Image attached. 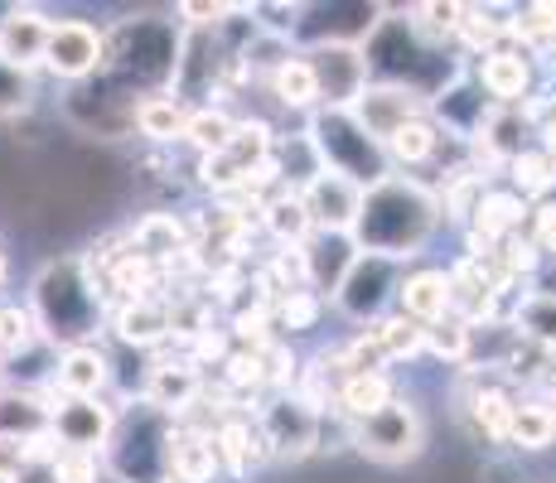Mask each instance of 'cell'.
Returning <instances> with one entry per match:
<instances>
[{"instance_id":"8d00e7d4","label":"cell","mask_w":556,"mask_h":483,"mask_svg":"<svg viewBox=\"0 0 556 483\" xmlns=\"http://www.w3.org/2000/svg\"><path fill=\"white\" fill-rule=\"evenodd\" d=\"M271 145H276V131L262 122V116H242L238 126H232V141H228V150L223 155L232 160V165L242 169V175H252L256 165H262L266 155H271ZM248 185V179H242Z\"/></svg>"},{"instance_id":"8fae6325","label":"cell","mask_w":556,"mask_h":483,"mask_svg":"<svg viewBox=\"0 0 556 483\" xmlns=\"http://www.w3.org/2000/svg\"><path fill=\"white\" fill-rule=\"evenodd\" d=\"M301 203H305V218L315 232L325 238H349L358 223L363 208V185L344 175H329V169H315V175L301 185Z\"/></svg>"},{"instance_id":"d4e9b609","label":"cell","mask_w":556,"mask_h":483,"mask_svg":"<svg viewBox=\"0 0 556 483\" xmlns=\"http://www.w3.org/2000/svg\"><path fill=\"white\" fill-rule=\"evenodd\" d=\"M513 406H518V396H513L508 386L479 382L475 392L465 396V421H469V431H475L479 440H494V445H504L508 421H513Z\"/></svg>"},{"instance_id":"ab89813d","label":"cell","mask_w":556,"mask_h":483,"mask_svg":"<svg viewBox=\"0 0 556 483\" xmlns=\"http://www.w3.org/2000/svg\"><path fill=\"white\" fill-rule=\"evenodd\" d=\"M256 358H262V386L266 392H291L295 386V372H301V363H295L291 343L286 339H271L266 348H256Z\"/></svg>"},{"instance_id":"83f0119b","label":"cell","mask_w":556,"mask_h":483,"mask_svg":"<svg viewBox=\"0 0 556 483\" xmlns=\"http://www.w3.org/2000/svg\"><path fill=\"white\" fill-rule=\"evenodd\" d=\"M131 252H141L146 262H175L179 252H189V228L175 213H146L131 228Z\"/></svg>"},{"instance_id":"5bb4252c","label":"cell","mask_w":556,"mask_h":483,"mask_svg":"<svg viewBox=\"0 0 556 483\" xmlns=\"http://www.w3.org/2000/svg\"><path fill=\"white\" fill-rule=\"evenodd\" d=\"M203 372L194 363L179 353L175 363H155L151 372H146V386H141V406H151V411L169 416V421H179V416H189V406L203 396Z\"/></svg>"},{"instance_id":"d6a6232c","label":"cell","mask_w":556,"mask_h":483,"mask_svg":"<svg viewBox=\"0 0 556 483\" xmlns=\"http://www.w3.org/2000/svg\"><path fill=\"white\" fill-rule=\"evenodd\" d=\"M232 126H238V116H232L228 106H194L179 141L194 145L199 155H218V150H228V141H232Z\"/></svg>"},{"instance_id":"74e56055","label":"cell","mask_w":556,"mask_h":483,"mask_svg":"<svg viewBox=\"0 0 556 483\" xmlns=\"http://www.w3.org/2000/svg\"><path fill=\"white\" fill-rule=\"evenodd\" d=\"M319 315H325V300L309 295V290H291V295H281L271 305V329H276V339L309 334V329L319 325Z\"/></svg>"},{"instance_id":"277c9868","label":"cell","mask_w":556,"mask_h":483,"mask_svg":"<svg viewBox=\"0 0 556 483\" xmlns=\"http://www.w3.org/2000/svg\"><path fill=\"white\" fill-rule=\"evenodd\" d=\"M175 59H179V35L169 25H160V20H136V25H122L116 35H106V63H116L122 78L169 82L175 78Z\"/></svg>"},{"instance_id":"7bdbcfd3","label":"cell","mask_w":556,"mask_h":483,"mask_svg":"<svg viewBox=\"0 0 556 483\" xmlns=\"http://www.w3.org/2000/svg\"><path fill=\"white\" fill-rule=\"evenodd\" d=\"M98 479H102V455L59 445V455H53V483H98Z\"/></svg>"},{"instance_id":"4dcf8cb0","label":"cell","mask_w":556,"mask_h":483,"mask_svg":"<svg viewBox=\"0 0 556 483\" xmlns=\"http://www.w3.org/2000/svg\"><path fill=\"white\" fill-rule=\"evenodd\" d=\"M504 169H508V189L518 193L522 203H532V199L542 203L556 193V160L542 145H528L522 155H513Z\"/></svg>"},{"instance_id":"6da1fadb","label":"cell","mask_w":556,"mask_h":483,"mask_svg":"<svg viewBox=\"0 0 556 483\" xmlns=\"http://www.w3.org/2000/svg\"><path fill=\"white\" fill-rule=\"evenodd\" d=\"M441 228V199L431 185L406 175H388L378 185L363 189L358 223L349 232V242L368 256H388V262H412L431 232Z\"/></svg>"},{"instance_id":"9c48e42d","label":"cell","mask_w":556,"mask_h":483,"mask_svg":"<svg viewBox=\"0 0 556 483\" xmlns=\"http://www.w3.org/2000/svg\"><path fill=\"white\" fill-rule=\"evenodd\" d=\"M102 63H106V35L92 20H53L39 68H49L63 82H88L92 73H102Z\"/></svg>"},{"instance_id":"52a82bcc","label":"cell","mask_w":556,"mask_h":483,"mask_svg":"<svg viewBox=\"0 0 556 483\" xmlns=\"http://www.w3.org/2000/svg\"><path fill=\"white\" fill-rule=\"evenodd\" d=\"M305 63L315 73V92H319V112H349L358 102V92L368 88V59H363L358 39H334L315 49H305Z\"/></svg>"},{"instance_id":"ffe728a7","label":"cell","mask_w":556,"mask_h":483,"mask_svg":"<svg viewBox=\"0 0 556 483\" xmlns=\"http://www.w3.org/2000/svg\"><path fill=\"white\" fill-rule=\"evenodd\" d=\"M397 315L416 319V325H435V319L451 315V276L441 266H421V271H406L397 285Z\"/></svg>"},{"instance_id":"7a4b0ae2","label":"cell","mask_w":556,"mask_h":483,"mask_svg":"<svg viewBox=\"0 0 556 483\" xmlns=\"http://www.w3.org/2000/svg\"><path fill=\"white\" fill-rule=\"evenodd\" d=\"M35 329L45 339L73 348V343H88V334L102 325L106 315V295L102 285L92 281V271L83 266V256H63V262H49L35 281Z\"/></svg>"},{"instance_id":"ba28073f","label":"cell","mask_w":556,"mask_h":483,"mask_svg":"<svg viewBox=\"0 0 556 483\" xmlns=\"http://www.w3.org/2000/svg\"><path fill=\"white\" fill-rule=\"evenodd\" d=\"M426 112H431V92L426 88H416V82H378V78H372L368 88L358 92V102L349 106V116H354L378 145L388 141L397 126L416 122V116H426Z\"/></svg>"},{"instance_id":"44dd1931","label":"cell","mask_w":556,"mask_h":483,"mask_svg":"<svg viewBox=\"0 0 556 483\" xmlns=\"http://www.w3.org/2000/svg\"><path fill=\"white\" fill-rule=\"evenodd\" d=\"M358 262V246L349 238H325V232H315V238L305 242V271H309V295H319L329 305L334 300V290L344 285L349 266Z\"/></svg>"},{"instance_id":"7dc6e473","label":"cell","mask_w":556,"mask_h":483,"mask_svg":"<svg viewBox=\"0 0 556 483\" xmlns=\"http://www.w3.org/2000/svg\"><path fill=\"white\" fill-rule=\"evenodd\" d=\"M35 459V440H15V435H0V483H15L20 469Z\"/></svg>"},{"instance_id":"9a60e30c","label":"cell","mask_w":556,"mask_h":483,"mask_svg":"<svg viewBox=\"0 0 556 483\" xmlns=\"http://www.w3.org/2000/svg\"><path fill=\"white\" fill-rule=\"evenodd\" d=\"M49 29H53V20L45 10H35V5L5 10V15H0V63H5V68H20V73L39 68V63H45Z\"/></svg>"},{"instance_id":"e575fe53","label":"cell","mask_w":556,"mask_h":483,"mask_svg":"<svg viewBox=\"0 0 556 483\" xmlns=\"http://www.w3.org/2000/svg\"><path fill=\"white\" fill-rule=\"evenodd\" d=\"M455 25H459V5L451 0H421V5H412L406 10V29L416 35V45H435V49H445V45H455Z\"/></svg>"},{"instance_id":"f6af8a7d","label":"cell","mask_w":556,"mask_h":483,"mask_svg":"<svg viewBox=\"0 0 556 483\" xmlns=\"http://www.w3.org/2000/svg\"><path fill=\"white\" fill-rule=\"evenodd\" d=\"M29 106H35V82H29V73L0 63V116H25Z\"/></svg>"},{"instance_id":"ac0fdd59","label":"cell","mask_w":556,"mask_h":483,"mask_svg":"<svg viewBox=\"0 0 556 483\" xmlns=\"http://www.w3.org/2000/svg\"><path fill=\"white\" fill-rule=\"evenodd\" d=\"M165 469L175 483H213L223 474L218 469V449H213V431L208 425H185L175 421L165 445Z\"/></svg>"},{"instance_id":"c3c4849f","label":"cell","mask_w":556,"mask_h":483,"mask_svg":"<svg viewBox=\"0 0 556 483\" xmlns=\"http://www.w3.org/2000/svg\"><path fill=\"white\" fill-rule=\"evenodd\" d=\"M15 483H53V459H29Z\"/></svg>"},{"instance_id":"b9f144b4","label":"cell","mask_w":556,"mask_h":483,"mask_svg":"<svg viewBox=\"0 0 556 483\" xmlns=\"http://www.w3.org/2000/svg\"><path fill=\"white\" fill-rule=\"evenodd\" d=\"M242 179H248V175H242V169L232 165L223 150H218V155H199V185L208 189L213 199H232V193H242Z\"/></svg>"},{"instance_id":"f1b7e54d","label":"cell","mask_w":556,"mask_h":483,"mask_svg":"<svg viewBox=\"0 0 556 483\" xmlns=\"http://www.w3.org/2000/svg\"><path fill=\"white\" fill-rule=\"evenodd\" d=\"M504 445H513L518 455H542V449H552L556 445L552 402H542V396H522V402L513 406V421H508Z\"/></svg>"},{"instance_id":"f5cc1de1","label":"cell","mask_w":556,"mask_h":483,"mask_svg":"<svg viewBox=\"0 0 556 483\" xmlns=\"http://www.w3.org/2000/svg\"><path fill=\"white\" fill-rule=\"evenodd\" d=\"M165 483H175V479H165Z\"/></svg>"},{"instance_id":"cb8c5ba5","label":"cell","mask_w":556,"mask_h":483,"mask_svg":"<svg viewBox=\"0 0 556 483\" xmlns=\"http://www.w3.org/2000/svg\"><path fill=\"white\" fill-rule=\"evenodd\" d=\"M256 223L266 228V238L276 246H305L315 238V228H309L305 218V203H301V189H276L271 199H262V213H256Z\"/></svg>"},{"instance_id":"7402d4cb","label":"cell","mask_w":556,"mask_h":483,"mask_svg":"<svg viewBox=\"0 0 556 483\" xmlns=\"http://www.w3.org/2000/svg\"><path fill=\"white\" fill-rule=\"evenodd\" d=\"M112 329L116 339L126 343V348H160V343L169 339V305L165 300H122V305L112 309Z\"/></svg>"},{"instance_id":"1f68e13d","label":"cell","mask_w":556,"mask_h":483,"mask_svg":"<svg viewBox=\"0 0 556 483\" xmlns=\"http://www.w3.org/2000/svg\"><path fill=\"white\" fill-rule=\"evenodd\" d=\"M271 97L286 106V112H319V92H315V73H309L305 53H291V59L276 63V73L266 78Z\"/></svg>"},{"instance_id":"836d02e7","label":"cell","mask_w":556,"mask_h":483,"mask_svg":"<svg viewBox=\"0 0 556 483\" xmlns=\"http://www.w3.org/2000/svg\"><path fill=\"white\" fill-rule=\"evenodd\" d=\"M368 334L378 339V348L388 363H412L426 353V329L416 325V319L397 315V309H392L388 319H378V325H368Z\"/></svg>"},{"instance_id":"f907efd6","label":"cell","mask_w":556,"mask_h":483,"mask_svg":"<svg viewBox=\"0 0 556 483\" xmlns=\"http://www.w3.org/2000/svg\"><path fill=\"white\" fill-rule=\"evenodd\" d=\"M0 285H5V256H0Z\"/></svg>"},{"instance_id":"e0dca14e","label":"cell","mask_w":556,"mask_h":483,"mask_svg":"<svg viewBox=\"0 0 556 483\" xmlns=\"http://www.w3.org/2000/svg\"><path fill=\"white\" fill-rule=\"evenodd\" d=\"M112 382V363L98 343H73V348L59 353L53 363V392L73 396V402H98Z\"/></svg>"},{"instance_id":"3957f363","label":"cell","mask_w":556,"mask_h":483,"mask_svg":"<svg viewBox=\"0 0 556 483\" xmlns=\"http://www.w3.org/2000/svg\"><path fill=\"white\" fill-rule=\"evenodd\" d=\"M305 141H309V150H315L319 169L354 179V185H363V189L392 175L388 160H382V145L372 141L349 112H309Z\"/></svg>"},{"instance_id":"f35d334b","label":"cell","mask_w":556,"mask_h":483,"mask_svg":"<svg viewBox=\"0 0 556 483\" xmlns=\"http://www.w3.org/2000/svg\"><path fill=\"white\" fill-rule=\"evenodd\" d=\"M426 353L441 363H469V353H475V329L459 315L435 319V325H426Z\"/></svg>"},{"instance_id":"681fc988","label":"cell","mask_w":556,"mask_h":483,"mask_svg":"<svg viewBox=\"0 0 556 483\" xmlns=\"http://www.w3.org/2000/svg\"><path fill=\"white\" fill-rule=\"evenodd\" d=\"M98 483H122V479H112V474H106V469H102V479Z\"/></svg>"},{"instance_id":"f546056e","label":"cell","mask_w":556,"mask_h":483,"mask_svg":"<svg viewBox=\"0 0 556 483\" xmlns=\"http://www.w3.org/2000/svg\"><path fill=\"white\" fill-rule=\"evenodd\" d=\"M392 396H397V386H392L388 372H358V378H344V386H339L334 411L344 416L349 425H358V421H368V416H378Z\"/></svg>"},{"instance_id":"4316f807","label":"cell","mask_w":556,"mask_h":483,"mask_svg":"<svg viewBox=\"0 0 556 483\" xmlns=\"http://www.w3.org/2000/svg\"><path fill=\"white\" fill-rule=\"evenodd\" d=\"M189 112H194V106H185L175 92H141V102H136V112H131V126L146 136V141L169 145L185 136Z\"/></svg>"},{"instance_id":"ee69618b","label":"cell","mask_w":556,"mask_h":483,"mask_svg":"<svg viewBox=\"0 0 556 483\" xmlns=\"http://www.w3.org/2000/svg\"><path fill=\"white\" fill-rule=\"evenodd\" d=\"M223 382H228V392H266L256 348H232L228 363H223Z\"/></svg>"},{"instance_id":"2e32d148","label":"cell","mask_w":556,"mask_h":483,"mask_svg":"<svg viewBox=\"0 0 556 483\" xmlns=\"http://www.w3.org/2000/svg\"><path fill=\"white\" fill-rule=\"evenodd\" d=\"M213 449H218V469H223V474H232V479H248L256 465H266V459H271L256 416H242V411L223 416V421L213 425Z\"/></svg>"},{"instance_id":"d590c367","label":"cell","mask_w":556,"mask_h":483,"mask_svg":"<svg viewBox=\"0 0 556 483\" xmlns=\"http://www.w3.org/2000/svg\"><path fill=\"white\" fill-rule=\"evenodd\" d=\"M513 334L538 343V348H547V353H556V300L528 295V290H522L518 309H513Z\"/></svg>"},{"instance_id":"603a6c76","label":"cell","mask_w":556,"mask_h":483,"mask_svg":"<svg viewBox=\"0 0 556 483\" xmlns=\"http://www.w3.org/2000/svg\"><path fill=\"white\" fill-rule=\"evenodd\" d=\"M441 145H445V131L431 122V112H426V116H416V122L397 126V131L382 141V160H388V169L392 165L421 169V165H431V160L441 155Z\"/></svg>"},{"instance_id":"bcb514c9","label":"cell","mask_w":556,"mask_h":483,"mask_svg":"<svg viewBox=\"0 0 556 483\" xmlns=\"http://www.w3.org/2000/svg\"><path fill=\"white\" fill-rule=\"evenodd\" d=\"M528 218H532V232H528V238L538 242L542 256H552V262H556V193H552V199H542L538 208L528 213Z\"/></svg>"},{"instance_id":"484cf974","label":"cell","mask_w":556,"mask_h":483,"mask_svg":"<svg viewBox=\"0 0 556 483\" xmlns=\"http://www.w3.org/2000/svg\"><path fill=\"white\" fill-rule=\"evenodd\" d=\"M49 416H53V392H0V435L15 440H39L49 435Z\"/></svg>"},{"instance_id":"5b68a950","label":"cell","mask_w":556,"mask_h":483,"mask_svg":"<svg viewBox=\"0 0 556 483\" xmlns=\"http://www.w3.org/2000/svg\"><path fill=\"white\" fill-rule=\"evenodd\" d=\"M402 262H388V256H368L358 252V262L349 266L344 285L334 290V300L329 305L339 309L344 319H354V325H378V319H388L392 309H397V285H402Z\"/></svg>"},{"instance_id":"8992f818","label":"cell","mask_w":556,"mask_h":483,"mask_svg":"<svg viewBox=\"0 0 556 483\" xmlns=\"http://www.w3.org/2000/svg\"><path fill=\"white\" fill-rule=\"evenodd\" d=\"M354 449L372 465H412L426 449V421L406 396H392L378 416L354 425Z\"/></svg>"},{"instance_id":"d6986e66","label":"cell","mask_w":556,"mask_h":483,"mask_svg":"<svg viewBox=\"0 0 556 483\" xmlns=\"http://www.w3.org/2000/svg\"><path fill=\"white\" fill-rule=\"evenodd\" d=\"M532 203H522L513 189H484V199H479L475 218H469L465 238H475L479 246H498L504 238H513V232H522V223H528Z\"/></svg>"},{"instance_id":"7c38bea8","label":"cell","mask_w":556,"mask_h":483,"mask_svg":"<svg viewBox=\"0 0 556 483\" xmlns=\"http://www.w3.org/2000/svg\"><path fill=\"white\" fill-rule=\"evenodd\" d=\"M469 78H475V88L484 92L489 106H522V102H532L538 68H532V53H522L518 45H498V49L479 53Z\"/></svg>"},{"instance_id":"816d5d0a","label":"cell","mask_w":556,"mask_h":483,"mask_svg":"<svg viewBox=\"0 0 556 483\" xmlns=\"http://www.w3.org/2000/svg\"><path fill=\"white\" fill-rule=\"evenodd\" d=\"M552 421H556V402H552Z\"/></svg>"},{"instance_id":"4fadbf2b","label":"cell","mask_w":556,"mask_h":483,"mask_svg":"<svg viewBox=\"0 0 556 483\" xmlns=\"http://www.w3.org/2000/svg\"><path fill=\"white\" fill-rule=\"evenodd\" d=\"M116 411L102 402H73V396L53 392V416H49V435L59 440L63 449H92L102 455L106 440H112Z\"/></svg>"},{"instance_id":"60d3db41","label":"cell","mask_w":556,"mask_h":483,"mask_svg":"<svg viewBox=\"0 0 556 483\" xmlns=\"http://www.w3.org/2000/svg\"><path fill=\"white\" fill-rule=\"evenodd\" d=\"M35 339H39V329H35V315H29V309H20V305L0 309V363L20 358Z\"/></svg>"},{"instance_id":"30bf717a","label":"cell","mask_w":556,"mask_h":483,"mask_svg":"<svg viewBox=\"0 0 556 483\" xmlns=\"http://www.w3.org/2000/svg\"><path fill=\"white\" fill-rule=\"evenodd\" d=\"M256 425H262L266 435V449H271V459H305L319 449V416L309 411L301 396L291 392H276L266 406H256Z\"/></svg>"}]
</instances>
